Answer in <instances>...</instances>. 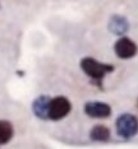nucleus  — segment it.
<instances>
[{
    "label": "nucleus",
    "instance_id": "nucleus-1",
    "mask_svg": "<svg viewBox=\"0 0 138 149\" xmlns=\"http://www.w3.org/2000/svg\"><path fill=\"white\" fill-rule=\"evenodd\" d=\"M79 65H81L82 72L91 79V82L93 84H96L101 89H102V87H104L105 75L109 73H113L114 69H115V66H114L113 64L101 63L91 56L83 57V59L81 60Z\"/></svg>",
    "mask_w": 138,
    "mask_h": 149
},
{
    "label": "nucleus",
    "instance_id": "nucleus-2",
    "mask_svg": "<svg viewBox=\"0 0 138 149\" xmlns=\"http://www.w3.org/2000/svg\"><path fill=\"white\" fill-rule=\"evenodd\" d=\"M115 129L120 138L125 140L132 139L138 134V117L129 112L119 115L115 121Z\"/></svg>",
    "mask_w": 138,
    "mask_h": 149
},
{
    "label": "nucleus",
    "instance_id": "nucleus-3",
    "mask_svg": "<svg viewBox=\"0 0 138 149\" xmlns=\"http://www.w3.org/2000/svg\"><path fill=\"white\" fill-rule=\"evenodd\" d=\"M72 111V103L67 97L56 96L50 100L48 117L51 121H60L65 118Z\"/></svg>",
    "mask_w": 138,
    "mask_h": 149
},
{
    "label": "nucleus",
    "instance_id": "nucleus-4",
    "mask_svg": "<svg viewBox=\"0 0 138 149\" xmlns=\"http://www.w3.org/2000/svg\"><path fill=\"white\" fill-rule=\"evenodd\" d=\"M114 52H115V55L119 57V59L129 60L137 55L138 46L129 37L123 36V37H119V38L116 40V42L114 43Z\"/></svg>",
    "mask_w": 138,
    "mask_h": 149
},
{
    "label": "nucleus",
    "instance_id": "nucleus-5",
    "mask_svg": "<svg viewBox=\"0 0 138 149\" xmlns=\"http://www.w3.org/2000/svg\"><path fill=\"white\" fill-rule=\"evenodd\" d=\"M85 113L92 118H107L111 116V106L101 101H91L85 104Z\"/></svg>",
    "mask_w": 138,
    "mask_h": 149
},
{
    "label": "nucleus",
    "instance_id": "nucleus-6",
    "mask_svg": "<svg viewBox=\"0 0 138 149\" xmlns=\"http://www.w3.org/2000/svg\"><path fill=\"white\" fill-rule=\"evenodd\" d=\"M129 28H130L129 21L124 15H120V14L111 15L109 22H107V29L118 37L125 36V33L129 31Z\"/></svg>",
    "mask_w": 138,
    "mask_h": 149
},
{
    "label": "nucleus",
    "instance_id": "nucleus-7",
    "mask_svg": "<svg viewBox=\"0 0 138 149\" xmlns=\"http://www.w3.org/2000/svg\"><path fill=\"white\" fill-rule=\"evenodd\" d=\"M51 97L46 96V94H41V96L36 97L32 102V112L39 120L46 121L49 120L48 112H49V104Z\"/></svg>",
    "mask_w": 138,
    "mask_h": 149
},
{
    "label": "nucleus",
    "instance_id": "nucleus-8",
    "mask_svg": "<svg viewBox=\"0 0 138 149\" xmlns=\"http://www.w3.org/2000/svg\"><path fill=\"white\" fill-rule=\"evenodd\" d=\"M111 131L105 125H95L90 131V139L92 141H99V143H106L110 140Z\"/></svg>",
    "mask_w": 138,
    "mask_h": 149
},
{
    "label": "nucleus",
    "instance_id": "nucleus-9",
    "mask_svg": "<svg viewBox=\"0 0 138 149\" xmlns=\"http://www.w3.org/2000/svg\"><path fill=\"white\" fill-rule=\"evenodd\" d=\"M14 136V127L11 121L0 120V145H5Z\"/></svg>",
    "mask_w": 138,
    "mask_h": 149
},
{
    "label": "nucleus",
    "instance_id": "nucleus-10",
    "mask_svg": "<svg viewBox=\"0 0 138 149\" xmlns=\"http://www.w3.org/2000/svg\"><path fill=\"white\" fill-rule=\"evenodd\" d=\"M137 107H138V100H137Z\"/></svg>",
    "mask_w": 138,
    "mask_h": 149
}]
</instances>
